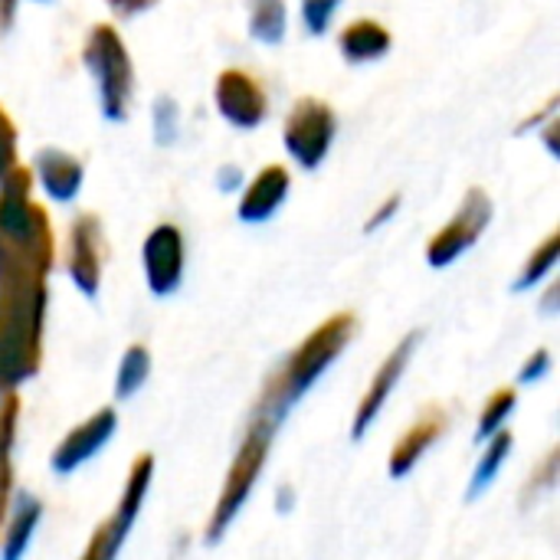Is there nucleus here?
Segmentation results:
<instances>
[{"label": "nucleus", "instance_id": "nucleus-1", "mask_svg": "<svg viewBox=\"0 0 560 560\" xmlns=\"http://www.w3.org/2000/svg\"><path fill=\"white\" fill-rule=\"evenodd\" d=\"M354 335V318L351 315H335L331 322H325L282 368V374L276 377V384L269 387V397L262 400V407L256 410L259 420L272 423L276 430L282 427V420L292 413V407L325 377V371L341 358V351L348 348Z\"/></svg>", "mask_w": 560, "mask_h": 560}, {"label": "nucleus", "instance_id": "nucleus-2", "mask_svg": "<svg viewBox=\"0 0 560 560\" xmlns=\"http://www.w3.org/2000/svg\"><path fill=\"white\" fill-rule=\"evenodd\" d=\"M272 440H276V427L253 417V423H249V430L236 450V459L230 466L226 486H223V492L213 505V515L207 522V532H203L207 548H217L223 541V535L233 528V522L240 518V512L246 509V502H249V495H253V489L266 469V456H269Z\"/></svg>", "mask_w": 560, "mask_h": 560}, {"label": "nucleus", "instance_id": "nucleus-3", "mask_svg": "<svg viewBox=\"0 0 560 560\" xmlns=\"http://www.w3.org/2000/svg\"><path fill=\"white\" fill-rule=\"evenodd\" d=\"M115 433H118V413H115V407H102L98 413H92L89 420H82L79 427H72L66 433V440L49 456V469L56 476L79 472L115 440Z\"/></svg>", "mask_w": 560, "mask_h": 560}, {"label": "nucleus", "instance_id": "nucleus-4", "mask_svg": "<svg viewBox=\"0 0 560 560\" xmlns=\"http://www.w3.org/2000/svg\"><path fill=\"white\" fill-rule=\"evenodd\" d=\"M417 345H420V331L407 335V338L390 351V358L377 368V374H374V381H371V387H368V394H364V400H361V407H358V413H354V423H351V440H354V443H361V440L371 433V427L377 423V417L384 413L390 394H394L397 384L404 381V371H407V364H410Z\"/></svg>", "mask_w": 560, "mask_h": 560}, {"label": "nucleus", "instance_id": "nucleus-5", "mask_svg": "<svg viewBox=\"0 0 560 560\" xmlns=\"http://www.w3.org/2000/svg\"><path fill=\"white\" fill-rule=\"evenodd\" d=\"M446 413L440 410V407H430L400 440H397V446H394V453H390V463H387V472H390V479L394 482H404L417 466H420V459L440 443V436L446 433Z\"/></svg>", "mask_w": 560, "mask_h": 560}, {"label": "nucleus", "instance_id": "nucleus-6", "mask_svg": "<svg viewBox=\"0 0 560 560\" xmlns=\"http://www.w3.org/2000/svg\"><path fill=\"white\" fill-rule=\"evenodd\" d=\"M43 522V502L30 492H16L3 515V538H0V560H23L36 528Z\"/></svg>", "mask_w": 560, "mask_h": 560}, {"label": "nucleus", "instance_id": "nucleus-7", "mask_svg": "<svg viewBox=\"0 0 560 560\" xmlns=\"http://www.w3.org/2000/svg\"><path fill=\"white\" fill-rule=\"evenodd\" d=\"M144 269H148V282L154 295H171L180 285V272H184V253H180V240L174 230H158L144 249Z\"/></svg>", "mask_w": 560, "mask_h": 560}, {"label": "nucleus", "instance_id": "nucleus-8", "mask_svg": "<svg viewBox=\"0 0 560 560\" xmlns=\"http://www.w3.org/2000/svg\"><path fill=\"white\" fill-rule=\"evenodd\" d=\"M151 479H154V456H151V453H141V456L131 463L125 492H121V499H118V505H115V512H112V522H115L121 532H128V535H131V528H135V522H138V515H141V509H144V499H148V492H151Z\"/></svg>", "mask_w": 560, "mask_h": 560}, {"label": "nucleus", "instance_id": "nucleus-9", "mask_svg": "<svg viewBox=\"0 0 560 560\" xmlns=\"http://www.w3.org/2000/svg\"><path fill=\"white\" fill-rule=\"evenodd\" d=\"M512 450H515V436H512V430H509V427H505V430H499L492 440H486L482 459L476 463L472 479H469V489H466V502H479V499L492 489V482H495V479H499V472L505 469V463H509Z\"/></svg>", "mask_w": 560, "mask_h": 560}, {"label": "nucleus", "instance_id": "nucleus-10", "mask_svg": "<svg viewBox=\"0 0 560 560\" xmlns=\"http://www.w3.org/2000/svg\"><path fill=\"white\" fill-rule=\"evenodd\" d=\"M13 433H16V400L7 397L0 407V522L13 499Z\"/></svg>", "mask_w": 560, "mask_h": 560}, {"label": "nucleus", "instance_id": "nucleus-11", "mask_svg": "<svg viewBox=\"0 0 560 560\" xmlns=\"http://www.w3.org/2000/svg\"><path fill=\"white\" fill-rule=\"evenodd\" d=\"M151 377V354L144 345H131L121 354V364L115 371V400H131Z\"/></svg>", "mask_w": 560, "mask_h": 560}, {"label": "nucleus", "instance_id": "nucleus-12", "mask_svg": "<svg viewBox=\"0 0 560 560\" xmlns=\"http://www.w3.org/2000/svg\"><path fill=\"white\" fill-rule=\"evenodd\" d=\"M515 407H518V394H515L512 387L495 390V394L486 400L482 413H479L476 443L482 446V443H486V440H492L499 430H505V427H509V420H512V413H515Z\"/></svg>", "mask_w": 560, "mask_h": 560}, {"label": "nucleus", "instance_id": "nucleus-13", "mask_svg": "<svg viewBox=\"0 0 560 560\" xmlns=\"http://www.w3.org/2000/svg\"><path fill=\"white\" fill-rule=\"evenodd\" d=\"M125 541H128V532H121V528L108 518V522L92 535L89 548L82 551V558L79 560H118Z\"/></svg>", "mask_w": 560, "mask_h": 560}, {"label": "nucleus", "instance_id": "nucleus-14", "mask_svg": "<svg viewBox=\"0 0 560 560\" xmlns=\"http://www.w3.org/2000/svg\"><path fill=\"white\" fill-rule=\"evenodd\" d=\"M551 374V354L548 351H535L528 361H525V368H522V374H518V384H538V381H545Z\"/></svg>", "mask_w": 560, "mask_h": 560}, {"label": "nucleus", "instance_id": "nucleus-15", "mask_svg": "<svg viewBox=\"0 0 560 560\" xmlns=\"http://www.w3.org/2000/svg\"><path fill=\"white\" fill-rule=\"evenodd\" d=\"M292 509H295V489L292 486H279V492H276V512L279 515H292Z\"/></svg>", "mask_w": 560, "mask_h": 560}]
</instances>
